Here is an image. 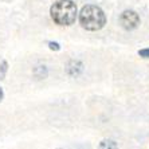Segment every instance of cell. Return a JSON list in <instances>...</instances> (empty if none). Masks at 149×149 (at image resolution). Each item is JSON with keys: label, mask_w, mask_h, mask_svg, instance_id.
<instances>
[{"label": "cell", "mask_w": 149, "mask_h": 149, "mask_svg": "<svg viewBox=\"0 0 149 149\" xmlns=\"http://www.w3.org/2000/svg\"><path fill=\"white\" fill-rule=\"evenodd\" d=\"M49 46H50V49H51V50H55V51H58V50L61 49V47H59V45H58V43H55V42H50Z\"/></svg>", "instance_id": "8"}, {"label": "cell", "mask_w": 149, "mask_h": 149, "mask_svg": "<svg viewBox=\"0 0 149 149\" xmlns=\"http://www.w3.org/2000/svg\"><path fill=\"white\" fill-rule=\"evenodd\" d=\"M3 97H4V93H3V89L0 87V102L3 101Z\"/></svg>", "instance_id": "9"}, {"label": "cell", "mask_w": 149, "mask_h": 149, "mask_svg": "<svg viewBox=\"0 0 149 149\" xmlns=\"http://www.w3.org/2000/svg\"><path fill=\"white\" fill-rule=\"evenodd\" d=\"M98 149H118V145L113 140H104V141L100 142Z\"/></svg>", "instance_id": "5"}, {"label": "cell", "mask_w": 149, "mask_h": 149, "mask_svg": "<svg viewBox=\"0 0 149 149\" xmlns=\"http://www.w3.org/2000/svg\"><path fill=\"white\" fill-rule=\"evenodd\" d=\"M139 55L141 56V58H149V49L140 50V51H139Z\"/></svg>", "instance_id": "7"}, {"label": "cell", "mask_w": 149, "mask_h": 149, "mask_svg": "<svg viewBox=\"0 0 149 149\" xmlns=\"http://www.w3.org/2000/svg\"><path fill=\"white\" fill-rule=\"evenodd\" d=\"M120 23L125 30H134L140 24V16L134 11H124L120 16Z\"/></svg>", "instance_id": "3"}, {"label": "cell", "mask_w": 149, "mask_h": 149, "mask_svg": "<svg viewBox=\"0 0 149 149\" xmlns=\"http://www.w3.org/2000/svg\"><path fill=\"white\" fill-rule=\"evenodd\" d=\"M51 19L59 26H71L77 19V6L73 0H58L50 10Z\"/></svg>", "instance_id": "1"}, {"label": "cell", "mask_w": 149, "mask_h": 149, "mask_svg": "<svg viewBox=\"0 0 149 149\" xmlns=\"http://www.w3.org/2000/svg\"><path fill=\"white\" fill-rule=\"evenodd\" d=\"M79 23L87 31H98L106 24V16L100 7L87 4L81 10Z\"/></svg>", "instance_id": "2"}, {"label": "cell", "mask_w": 149, "mask_h": 149, "mask_svg": "<svg viewBox=\"0 0 149 149\" xmlns=\"http://www.w3.org/2000/svg\"><path fill=\"white\" fill-rule=\"evenodd\" d=\"M81 71H82V63L81 62H78V61H71V62L69 63V66H67V73H69L70 75L77 77Z\"/></svg>", "instance_id": "4"}, {"label": "cell", "mask_w": 149, "mask_h": 149, "mask_svg": "<svg viewBox=\"0 0 149 149\" xmlns=\"http://www.w3.org/2000/svg\"><path fill=\"white\" fill-rule=\"evenodd\" d=\"M7 70H8V62H7V61H3V62L0 63V81L4 79Z\"/></svg>", "instance_id": "6"}]
</instances>
